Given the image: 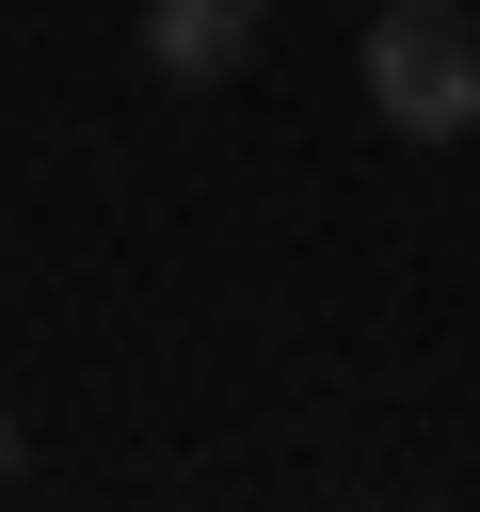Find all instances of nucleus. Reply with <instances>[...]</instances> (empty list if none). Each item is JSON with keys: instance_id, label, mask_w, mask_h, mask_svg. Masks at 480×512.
I'll list each match as a JSON object with an SVG mask.
<instances>
[{"instance_id": "nucleus-2", "label": "nucleus", "mask_w": 480, "mask_h": 512, "mask_svg": "<svg viewBox=\"0 0 480 512\" xmlns=\"http://www.w3.org/2000/svg\"><path fill=\"white\" fill-rule=\"evenodd\" d=\"M256 32H272V0H144V64H160V80H192V96H208V80H240V64H256Z\"/></svg>"}, {"instance_id": "nucleus-3", "label": "nucleus", "mask_w": 480, "mask_h": 512, "mask_svg": "<svg viewBox=\"0 0 480 512\" xmlns=\"http://www.w3.org/2000/svg\"><path fill=\"white\" fill-rule=\"evenodd\" d=\"M16 480H32V432H16V416H0V496H16Z\"/></svg>"}, {"instance_id": "nucleus-1", "label": "nucleus", "mask_w": 480, "mask_h": 512, "mask_svg": "<svg viewBox=\"0 0 480 512\" xmlns=\"http://www.w3.org/2000/svg\"><path fill=\"white\" fill-rule=\"evenodd\" d=\"M352 80H368V112L400 144H464L480 128V32H464V0H384L368 48H352Z\"/></svg>"}]
</instances>
